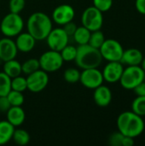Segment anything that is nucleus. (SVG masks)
Masks as SVG:
<instances>
[{
	"mask_svg": "<svg viewBox=\"0 0 145 146\" xmlns=\"http://www.w3.org/2000/svg\"><path fill=\"white\" fill-rule=\"evenodd\" d=\"M7 98L11 106H21L25 101L23 93L14 90H11L9 92Z\"/></svg>",
	"mask_w": 145,
	"mask_h": 146,
	"instance_id": "cd10ccee",
	"label": "nucleus"
},
{
	"mask_svg": "<svg viewBox=\"0 0 145 146\" xmlns=\"http://www.w3.org/2000/svg\"><path fill=\"white\" fill-rule=\"evenodd\" d=\"M77 27H78L76 26V24L74 22H73V21H69V22L64 24L62 28L65 31V33L68 35V37H72L73 35L74 32L76 31Z\"/></svg>",
	"mask_w": 145,
	"mask_h": 146,
	"instance_id": "72a5a7b5",
	"label": "nucleus"
},
{
	"mask_svg": "<svg viewBox=\"0 0 145 146\" xmlns=\"http://www.w3.org/2000/svg\"><path fill=\"white\" fill-rule=\"evenodd\" d=\"M117 128L124 136L133 139L140 136L145 128V123L142 116L133 111H124L117 118Z\"/></svg>",
	"mask_w": 145,
	"mask_h": 146,
	"instance_id": "f257e3e1",
	"label": "nucleus"
},
{
	"mask_svg": "<svg viewBox=\"0 0 145 146\" xmlns=\"http://www.w3.org/2000/svg\"><path fill=\"white\" fill-rule=\"evenodd\" d=\"M105 39L106 38H105L103 33L101 30H97V31H93L91 33V37H90L88 44L94 48L99 49L103 44V42L105 41Z\"/></svg>",
	"mask_w": 145,
	"mask_h": 146,
	"instance_id": "393cba45",
	"label": "nucleus"
},
{
	"mask_svg": "<svg viewBox=\"0 0 145 146\" xmlns=\"http://www.w3.org/2000/svg\"><path fill=\"white\" fill-rule=\"evenodd\" d=\"M45 39L50 50L60 52L68 44L69 37L62 27H57L52 28Z\"/></svg>",
	"mask_w": 145,
	"mask_h": 146,
	"instance_id": "1a4fd4ad",
	"label": "nucleus"
},
{
	"mask_svg": "<svg viewBox=\"0 0 145 146\" xmlns=\"http://www.w3.org/2000/svg\"><path fill=\"white\" fill-rule=\"evenodd\" d=\"M26 89H27L26 78L19 75L11 79V90L23 92Z\"/></svg>",
	"mask_w": 145,
	"mask_h": 146,
	"instance_id": "c85d7f7f",
	"label": "nucleus"
},
{
	"mask_svg": "<svg viewBox=\"0 0 145 146\" xmlns=\"http://www.w3.org/2000/svg\"><path fill=\"white\" fill-rule=\"evenodd\" d=\"M24 27V21L20 14L9 13L2 20L0 30L2 33L8 38L16 37L21 33Z\"/></svg>",
	"mask_w": 145,
	"mask_h": 146,
	"instance_id": "39448f33",
	"label": "nucleus"
},
{
	"mask_svg": "<svg viewBox=\"0 0 145 146\" xmlns=\"http://www.w3.org/2000/svg\"><path fill=\"white\" fill-rule=\"evenodd\" d=\"M91 31L88 30L86 27H85L84 26L81 27H78L76 31L74 32L73 35L72 36L74 39V41L79 44V45H82V44H86L89 43V39L91 37Z\"/></svg>",
	"mask_w": 145,
	"mask_h": 146,
	"instance_id": "412c9836",
	"label": "nucleus"
},
{
	"mask_svg": "<svg viewBox=\"0 0 145 146\" xmlns=\"http://www.w3.org/2000/svg\"><path fill=\"white\" fill-rule=\"evenodd\" d=\"M144 82H145V75H144Z\"/></svg>",
	"mask_w": 145,
	"mask_h": 146,
	"instance_id": "ea45409f",
	"label": "nucleus"
},
{
	"mask_svg": "<svg viewBox=\"0 0 145 146\" xmlns=\"http://www.w3.org/2000/svg\"><path fill=\"white\" fill-rule=\"evenodd\" d=\"M7 121L15 127L21 126L26 119V114L21 106H11L6 112Z\"/></svg>",
	"mask_w": 145,
	"mask_h": 146,
	"instance_id": "a211bd4d",
	"label": "nucleus"
},
{
	"mask_svg": "<svg viewBox=\"0 0 145 146\" xmlns=\"http://www.w3.org/2000/svg\"><path fill=\"white\" fill-rule=\"evenodd\" d=\"M40 69V65H39V62L38 59H35V58H31L26 60V62H24L21 64V70L22 73H24L25 74L28 75L37 70Z\"/></svg>",
	"mask_w": 145,
	"mask_h": 146,
	"instance_id": "5701e85b",
	"label": "nucleus"
},
{
	"mask_svg": "<svg viewBox=\"0 0 145 146\" xmlns=\"http://www.w3.org/2000/svg\"><path fill=\"white\" fill-rule=\"evenodd\" d=\"M93 6L104 13L109 11L113 6V0H92Z\"/></svg>",
	"mask_w": 145,
	"mask_h": 146,
	"instance_id": "7c9ffc66",
	"label": "nucleus"
},
{
	"mask_svg": "<svg viewBox=\"0 0 145 146\" xmlns=\"http://www.w3.org/2000/svg\"><path fill=\"white\" fill-rule=\"evenodd\" d=\"M79 81L83 86L94 90L99 86L103 85L104 80L102 71H100L98 68H95L83 69V71L80 73Z\"/></svg>",
	"mask_w": 145,
	"mask_h": 146,
	"instance_id": "9d476101",
	"label": "nucleus"
},
{
	"mask_svg": "<svg viewBox=\"0 0 145 146\" xmlns=\"http://www.w3.org/2000/svg\"><path fill=\"white\" fill-rule=\"evenodd\" d=\"M134 139L129 136H124L122 140V146H132L134 145Z\"/></svg>",
	"mask_w": 145,
	"mask_h": 146,
	"instance_id": "4c0bfd02",
	"label": "nucleus"
},
{
	"mask_svg": "<svg viewBox=\"0 0 145 146\" xmlns=\"http://www.w3.org/2000/svg\"><path fill=\"white\" fill-rule=\"evenodd\" d=\"M123 138L124 135L121 132H115L109 138V145L111 146H122Z\"/></svg>",
	"mask_w": 145,
	"mask_h": 146,
	"instance_id": "473e14b6",
	"label": "nucleus"
},
{
	"mask_svg": "<svg viewBox=\"0 0 145 146\" xmlns=\"http://www.w3.org/2000/svg\"><path fill=\"white\" fill-rule=\"evenodd\" d=\"M81 23L82 26L86 27L91 32L101 30L103 24V12L93 5L86 8L82 13Z\"/></svg>",
	"mask_w": 145,
	"mask_h": 146,
	"instance_id": "423d86ee",
	"label": "nucleus"
},
{
	"mask_svg": "<svg viewBox=\"0 0 145 146\" xmlns=\"http://www.w3.org/2000/svg\"><path fill=\"white\" fill-rule=\"evenodd\" d=\"M12 139L18 145H26L30 141V135L28 132L24 129H15Z\"/></svg>",
	"mask_w": 145,
	"mask_h": 146,
	"instance_id": "4be33fe9",
	"label": "nucleus"
},
{
	"mask_svg": "<svg viewBox=\"0 0 145 146\" xmlns=\"http://www.w3.org/2000/svg\"><path fill=\"white\" fill-rule=\"evenodd\" d=\"M79 77H80V72L74 68H67L64 71L63 74V78L68 83H76L79 81Z\"/></svg>",
	"mask_w": 145,
	"mask_h": 146,
	"instance_id": "c756f323",
	"label": "nucleus"
},
{
	"mask_svg": "<svg viewBox=\"0 0 145 146\" xmlns=\"http://www.w3.org/2000/svg\"><path fill=\"white\" fill-rule=\"evenodd\" d=\"M140 66H141V68L144 69V71L145 72V57H144V58H143V60H142V62H141Z\"/></svg>",
	"mask_w": 145,
	"mask_h": 146,
	"instance_id": "58836bf2",
	"label": "nucleus"
},
{
	"mask_svg": "<svg viewBox=\"0 0 145 146\" xmlns=\"http://www.w3.org/2000/svg\"><path fill=\"white\" fill-rule=\"evenodd\" d=\"M25 0H9V8L11 13L20 14L25 8Z\"/></svg>",
	"mask_w": 145,
	"mask_h": 146,
	"instance_id": "2f4dec72",
	"label": "nucleus"
},
{
	"mask_svg": "<svg viewBox=\"0 0 145 146\" xmlns=\"http://www.w3.org/2000/svg\"><path fill=\"white\" fill-rule=\"evenodd\" d=\"M145 72L138 66H127L124 68L123 73L120 79L121 86L126 90H133L138 85L144 81Z\"/></svg>",
	"mask_w": 145,
	"mask_h": 146,
	"instance_id": "20e7f679",
	"label": "nucleus"
},
{
	"mask_svg": "<svg viewBox=\"0 0 145 146\" xmlns=\"http://www.w3.org/2000/svg\"><path fill=\"white\" fill-rule=\"evenodd\" d=\"M3 72H4L11 79L19 76L22 73L21 64L15 59H11L9 61L4 62Z\"/></svg>",
	"mask_w": 145,
	"mask_h": 146,
	"instance_id": "aec40b11",
	"label": "nucleus"
},
{
	"mask_svg": "<svg viewBox=\"0 0 145 146\" xmlns=\"http://www.w3.org/2000/svg\"><path fill=\"white\" fill-rule=\"evenodd\" d=\"M49 83L48 73L42 69H38L26 77L27 90L33 93H38L42 92Z\"/></svg>",
	"mask_w": 145,
	"mask_h": 146,
	"instance_id": "9b49d317",
	"label": "nucleus"
},
{
	"mask_svg": "<svg viewBox=\"0 0 145 146\" xmlns=\"http://www.w3.org/2000/svg\"><path fill=\"white\" fill-rule=\"evenodd\" d=\"M124 70V66L121 62H109L102 71L104 81L108 83H116L120 80Z\"/></svg>",
	"mask_w": 145,
	"mask_h": 146,
	"instance_id": "ddd939ff",
	"label": "nucleus"
},
{
	"mask_svg": "<svg viewBox=\"0 0 145 146\" xmlns=\"http://www.w3.org/2000/svg\"><path fill=\"white\" fill-rule=\"evenodd\" d=\"M15 127L7 120L0 121V145H6L12 139Z\"/></svg>",
	"mask_w": 145,
	"mask_h": 146,
	"instance_id": "6ab92c4d",
	"label": "nucleus"
},
{
	"mask_svg": "<svg viewBox=\"0 0 145 146\" xmlns=\"http://www.w3.org/2000/svg\"><path fill=\"white\" fill-rule=\"evenodd\" d=\"M99 50L103 59L108 62H121L124 52L121 44L113 38L105 39Z\"/></svg>",
	"mask_w": 145,
	"mask_h": 146,
	"instance_id": "6e6552de",
	"label": "nucleus"
},
{
	"mask_svg": "<svg viewBox=\"0 0 145 146\" xmlns=\"http://www.w3.org/2000/svg\"><path fill=\"white\" fill-rule=\"evenodd\" d=\"M15 44L18 51H21L23 53H27L32 50L35 46L36 39L27 32V33H21L16 36Z\"/></svg>",
	"mask_w": 145,
	"mask_h": 146,
	"instance_id": "f3484780",
	"label": "nucleus"
},
{
	"mask_svg": "<svg viewBox=\"0 0 145 146\" xmlns=\"http://www.w3.org/2000/svg\"><path fill=\"white\" fill-rule=\"evenodd\" d=\"M11 91V78L4 72H0V96H7Z\"/></svg>",
	"mask_w": 145,
	"mask_h": 146,
	"instance_id": "a878e982",
	"label": "nucleus"
},
{
	"mask_svg": "<svg viewBox=\"0 0 145 146\" xmlns=\"http://www.w3.org/2000/svg\"><path fill=\"white\" fill-rule=\"evenodd\" d=\"M132 111L140 116H145V96H137L132 103Z\"/></svg>",
	"mask_w": 145,
	"mask_h": 146,
	"instance_id": "b1692460",
	"label": "nucleus"
},
{
	"mask_svg": "<svg viewBox=\"0 0 145 146\" xmlns=\"http://www.w3.org/2000/svg\"><path fill=\"white\" fill-rule=\"evenodd\" d=\"M11 107L7 96H0V112L6 113Z\"/></svg>",
	"mask_w": 145,
	"mask_h": 146,
	"instance_id": "f704fd0d",
	"label": "nucleus"
},
{
	"mask_svg": "<svg viewBox=\"0 0 145 146\" xmlns=\"http://www.w3.org/2000/svg\"><path fill=\"white\" fill-rule=\"evenodd\" d=\"M103 60L99 49L94 48L89 44L77 47V55L74 61L79 68L87 69L98 68L102 64Z\"/></svg>",
	"mask_w": 145,
	"mask_h": 146,
	"instance_id": "7ed1b4c3",
	"label": "nucleus"
},
{
	"mask_svg": "<svg viewBox=\"0 0 145 146\" xmlns=\"http://www.w3.org/2000/svg\"><path fill=\"white\" fill-rule=\"evenodd\" d=\"M134 93L137 96H145V82L143 81L139 85H138L134 89H133Z\"/></svg>",
	"mask_w": 145,
	"mask_h": 146,
	"instance_id": "c9c22d12",
	"label": "nucleus"
},
{
	"mask_svg": "<svg viewBox=\"0 0 145 146\" xmlns=\"http://www.w3.org/2000/svg\"><path fill=\"white\" fill-rule=\"evenodd\" d=\"M60 54L62 57V60L64 62H72L75 60L76 55H77V47L71 45V44H67L61 51Z\"/></svg>",
	"mask_w": 145,
	"mask_h": 146,
	"instance_id": "bb28decb",
	"label": "nucleus"
},
{
	"mask_svg": "<svg viewBox=\"0 0 145 146\" xmlns=\"http://www.w3.org/2000/svg\"><path fill=\"white\" fill-rule=\"evenodd\" d=\"M144 55L142 51L137 48H130L124 50L121 62L126 66H138L141 64Z\"/></svg>",
	"mask_w": 145,
	"mask_h": 146,
	"instance_id": "dca6fc26",
	"label": "nucleus"
},
{
	"mask_svg": "<svg viewBox=\"0 0 145 146\" xmlns=\"http://www.w3.org/2000/svg\"><path fill=\"white\" fill-rule=\"evenodd\" d=\"M135 7L138 13L145 15V0H136Z\"/></svg>",
	"mask_w": 145,
	"mask_h": 146,
	"instance_id": "e433bc0d",
	"label": "nucleus"
},
{
	"mask_svg": "<svg viewBox=\"0 0 145 146\" xmlns=\"http://www.w3.org/2000/svg\"><path fill=\"white\" fill-rule=\"evenodd\" d=\"M18 50L15 42L11 38H0V60L4 62L15 59L17 55Z\"/></svg>",
	"mask_w": 145,
	"mask_h": 146,
	"instance_id": "4468645a",
	"label": "nucleus"
},
{
	"mask_svg": "<svg viewBox=\"0 0 145 146\" xmlns=\"http://www.w3.org/2000/svg\"><path fill=\"white\" fill-rule=\"evenodd\" d=\"M27 32L37 40H44L51 31L52 21L43 12L32 13L26 21Z\"/></svg>",
	"mask_w": 145,
	"mask_h": 146,
	"instance_id": "f03ea898",
	"label": "nucleus"
},
{
	"mask_svg": "<svg viewBox=\"0 0 145 146\" xmlns=\"http://www.w3.org/2000/svg\"><path fill=\"white\" fill-rule=\"evenodd\" d=\"M40 69L46 73H54L59 70L64 62L59 51L50 50L43 53L38 58Z\"/></svg>",
	"mask_w": 145,
	"mask_h": 146,
	"instance_id": "0eeeda50",
	"label": "nucleus"
},
{
	"mask_svg": "<svg viewBox=\"0 0 145 146\" xmlns=\"http://www.w3.org/2000/svg\"><path fill=\"white\" fill-rule=\"evenodd\" d=\"M112 92L107 86L101 85L96 89H94L93 100L95 104L99 107H108L112 101Z\"/></svg>",
	"mask_w": 145,
	"mask_h": 146,
	"instance_id": "2eb2a0df",
	"label": "nucleus"
},
{
	"mask_svg": "<svg viewBox=\"0 0 145 146\" xmlns=\"http://www.w3.org/2000/svg\"><path fill=\"white\" fill-rule=\"evenodd\" d=\"M75 11L73 8L67 3L61 4L56 7L52 12V20L58 25L63 26L64 24L72 21L74 18Z\"/></svg>",
	"mask_w": 145,
	"mask_h": 146,
	"instance_id": "f8f14e48",
	"label": "nucleus"
}]
</instances>
